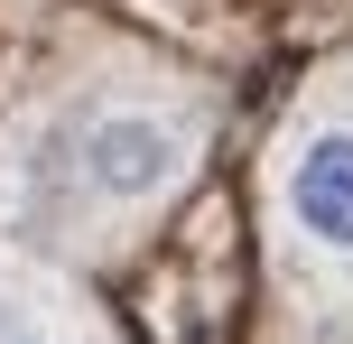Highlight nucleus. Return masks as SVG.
<instances>
[{"mask_svg":"<svg viewBox=\"0 0 353 344\" xmlns=\"http://www.w3.org/2000/svg\"><path fill=\"white\" fill-rule=\"evenodd\" d=\"M0 344H56V307L0 270Z\"/></svg>","mask_w":353,"mask_h":344,"instance_id":"3","label":"nucleus"},{"mask_svg":"<svg viewBox=\"0 0 353 344\" xmlns=\"http://www.w3.org/2000/svg\"><path fill=\"white\" fill-rule=\"evenodd\" d=\"M195 159H205V112L168 103V93H112V103H93L84 121H74L65 140V177L84 205H159L176 186L195 177Z\"/></svg>","mask_w":353,"mask_h":344,"instance_id":"1","label":"nucleus"},{"mask_svg":"<svg viewBox=\"0 0 353 344\" xmlns=\"http://www.w3.org/2000/svg\"><path fill=\"white\" fill-rule=\"evenodd\" d=\"M279 223L307 242V252H325V261L353 270V121H316V130L288 140Z\"/></svg>","mask_w":353,"mask_h":344,"instance_id":"2","label":"nucleus"}]
</instances>
